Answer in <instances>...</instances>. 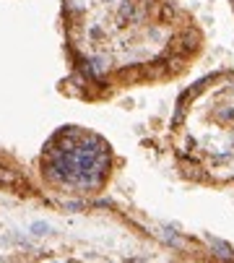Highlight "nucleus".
<instances>
[{"label": "nucleus", "instance_id": "nucleus-1", "mask_svg": "<svg viewBox=\"0 0 234 263\" xmlns=\"http://www.w3.org/2000/svg\"><path fill=\"white\" fill-rule=\"evenodd\" d=\"M60 21L63 89L86 102L174 81L203 50V31L174 0H60Z\"/></svg>", "mask_w": 234, "mask_h": 263}, {"label": "nucleus", "instance_id": "nucleus-2", "mask_svg": "<svg viewBox=\"0 0 234 263\" xmlns=\"http://www.w3.org/2000/svg\"><path fill=\"white\" fill-rule=\"evenodd\" d=\"M169 146L185 177L234 185V70L208 73L177 97Z\"/></svg>", "mask_w": 234, "mask_h": 263}, {"label": "nucleus", "instance_id": "nucleus-3", "mask_svg": "<svg viewBox=\"0 0 234 263\" xmlns=\"http://www.w3.org/2000/svg\"><path fill=\"white\" fill-rule=\"evenodd\" d=\"M117 167L112 143L84 125H60L39 152V177L50 193L89 201L107 191Z\"/></svg>", "mask_w": 234, "mask_h": 263}]
</instances>
